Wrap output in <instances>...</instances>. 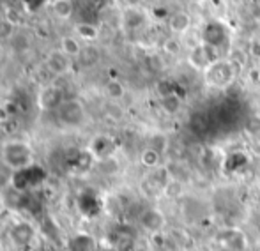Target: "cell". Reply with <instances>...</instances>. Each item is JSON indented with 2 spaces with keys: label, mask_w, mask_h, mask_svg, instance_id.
<instances>
[{
  "label": "cell",
  "mask_w": 260,
  "mask_h": 251,
  "mask_svg": "<svg viewBox=\"0 0 260 251\" xmlns=\"http://www.w3.org/2000/svg\"><path fill=\"white\" fill-rule=\"evenodd\" d=\"M0 158L11 172H18V170H23L27 166L34 165V151L23 140L4 141L2 149H0Z\"/></svg>",
  "instance_id": "obj_1"
},
{
  "label": "cell",
  "mask_w": 260,
  "mask_h": 251,
  "mask_svg": "<svg viewBox=\"0 0 260 251\" xmlns=\"http://www.w3.org/2000/svg\"><path fill=\"white\" fill-rule=\"evenodd\" d=\"M46 181V170L39 165H30L23 170L13 172L11 175V186L18 193H28Z\"/></svg>",
  "instance_id": "obj_2"
},
{
  "label": "cell",
  "mask_w": 260,
  "mask_h": 251,
  "mask_svg": "<svg viewBox=\"0 0 260 251\" xmlns=\"http://www.w3.org/2000/svg\"><path fill=\"white\" fill-rule=\"evenodd\" d=\"M237 69L234 67V64L230 60L218 59L214 60L209 67L204 71V80L209 87H216V89H225L234 82Z\"/></svg>",
  "instance_id": "obj_3"
},
{
  "label": "cell",
  "mask_w": 260,
  "mask_h": 251,
  "mask_svg": "<svg viewBox=\"0 0 260 251\" xmlns=\"http://www.w3.org/2000/svg\"><path fill=\"white\" fill-rule=\"evenodd\" d=\"M57 121L66 127H80L85 122V106L78 99H66L57 108Z\"/></svg>",
  "instance_id": "obj_4"
},
{
  "label": "cell",
  "mask_w": 260,
  "mask_h": 251,
  "mask_svg": "<svg viewBox=\"0 0 260 251\" xmlns=\"http://www.w3.org/2000/svg\"><path fill=\"white\" fill-rule=\"evenodd\" d=\"M214 60H218L216 48H211V46L204 45V43H199V45L191 46V50H189L188 64L197 71H206Z\"/></svg>",
  "instance_id": "obj_5"
},
{
  "label": "cell",
  "mask_w": 260,
  "mask_h": 251,
  "mask_svg": "<svg viewBox=\"0 0 260 251\" xmlns=\"http://www.w3.org/2000/svg\"><path fill=\"white\" fill-rule=\"evenodd\" d=\"M200 43L211 46V48H223L229 43V30L223 27L219 21H209L204 25L202 35H200Z\"/></svg>",
  "instance_id": "obj_6"
},
{
  "label": "cell",
  "mask_w": 260,
  "mask_h": 251,
  "mask_svg": "<svg viewBox=\"0 0 260 251\" xmlns=\"http://www.w3.org/2000/svg\"><path fill=\"white\" fill-rule=\"evenodd\" d=\"M135 230L131 227L126 225H117L112 230L108 232V241H110V248L117 249V251H133L135 248Z\"/></svg>",
  "instance_id": "obj_7"
},
{
  "label": "cell",
  "mask_w": 260,
  "mask_h": 251,
  "mask_svg": "<svg viewBox=\"0 0 260 251\" xmlns=\"http://www.w3.org/2000/svg\"><path fill=\"white\" fill-rule=\"evenodd\" d=\"M66 101L64 92L57 85H46L38 94V108L43 112H57V108Z\"/></svg>",
  "instance_id": "obj_8"
},
{
  "label": "cell",
  "mask_w": 260,
  "mask_h": 251,
  "mask_svg": "<svg viewBox=\"0 0 260 251\" xmlns=\"http://www.w3.org/2000/svg\"><path fill=\"white\" fill-rule=\"evenodd\" d=\"M120 21H122V27L126 28L127 32H137V30H142L144 27H147L149 14H147V11H144L138 6H127L126 9L122 11Z\"/></svg>",
  "instance_id": "obj_9"
},
{
  "label": "cell",
  "mask_w": 260,
  "mask_h": 251,
  "mask_svg": "<svg viewBox=\"0 0 260 251\" xmlns=\"http://www.w3.org/2000/svg\"><path fill=\"white\" fill-rule=\"evenodd\" d=\"M87 149H89L90 154L96 158V161H100V159L112 158L117 149V144L110 134H96V136L89 141V147Z\"/></svg>",
  "instance_id": "obj_10"
},
{
  "label": "cell",
  "mask_w": 260,
  "mask_h": 251,
  "mask_svg": "<svg viewBox=\"0 0 260 251\" xmlns=\"http://www.w3.org/2000/svg\"><path fill=\"white\" fill-rule=\"evenodd\" d=\"M9 237L16 246H28L36 237V228L27 221H18L9 228Z\"/></svg>",
  "instance_id": "obj_11"
},
{
  "label": "cell",
  "mask_w": 260,
  "mask_h": 251,
  "mask_svg": "<svg viewBox=\"0 0 260 251\" xmlns=\"http://www.w3.org/2000/svg\"><path fill=\"white\" fill-rule=\"evenodd\" d=\"M167 27L170 30V34L174 35H182L191 28V16L184 11H175L167 18Z\"/></svg>",
  "instance_id": "obj_12"
},
{
  "label": "cell",
  "mask_w": 260,
  "mask_h": 251,
  "mask_svg": "<svg viewBox=\"0 0 260 251\" xmlns=\"http://www.w3.org/2000/svg\"><path fill=\"white\" fill-rule=\"evenodd\" d=\"M78 209L83 216L94 218L100 214L101 210V202L98 198V195L94 191H83L78 196Z\"/></svg>",
  "instance_id": "obj_13"
},
{
  "label": "cell",
  "mask_w": 260,
  "mask_h": 251,
  "mask_svg": "<svg viewBox=\"0 0 260 251\" xmlns=\"http://www.w3.org/2000/svg\"><path fill=\"white\" fill-rule=\"evenodd\" d=\"M66 249L68 251H98V242L90 234L80 232V234H75L73 237L68 239Z\"/></svg>",
  "instance_id": "obj_14"
},
{
  "label": "cell",
  "mask_w": 260,
  "mask_h": 251,
  "mask_svg": "<svg viewBox=\"0 0 260 251\" xmlns=\"http://www.w3.org/2000/svg\"><path fill=\"white\" fill-rule=\"evenodd\" d=\"M46 67H48L53 75L62 76L71 67V59H69L66 53H62L60 50H55V52H50L48 57H46Z\"/></svg>",
  "instance_id": "obj_15"
},
{
  "label": "cell",
  "mask_w": 260,
  "mask_h": 251,
  "mask_svg": "<svg viewBox=\"0 0 260 251\" xmlns=\"http://www.w3.org/2000/svg\"><path fill=\"white\" fill-rule=\"evenodd\" d=\"M140 225L145 230L152 232V234H154V232H161V228H163V225H165V216L156 209H147L142 212Z\"/></svg>",
  "instance_id": "obj_16"
},
{
  "label": "cell",
  "mask_w": 260,
  "mask_h": 251,
  "mask_svg": "<svg viewBox=\"0 0 260 251\" xmlns=\"http://www.w3.org/2000/svg\"><path fill=\"white\" fill-rule=\"evenodd\" d=\"M219 241L229 251H244L246 249V237L239 230H226L219 235Z\"/></svg>",
  "instance_id": "obj_17"
},
{
  "label": "cell",
  "mask_w": 260,
  "mask_h": 251,
  "mask_svg": "<svg viewBox=\"0 0 260 251\" xmlns=\"http://www.w3.org/2000/svg\"><path fill=\"white\" fill-rule=\"evenodd\" d=\"M58 50H60L62 53H66L69 59H78L83 46H82V43H80V39L75 38V35H64V38L60 39Z\"/></svg>",
  "instance_id": "obj_18"
},
{
  "label": "cell",
  "mask_w": 260,
  "mask_h": 251,
  "mask_svg": "<svg viewBox=\"0 0 260 251\" xmlns=\"http://www.w3.org/2000/svg\"><path fill=\"white\" fill-rule=\"evenodd\" d=\"M75 34H76V38L82 39V41L92 43L100 38V28L94 23H90V21H78V23L75 25Z\"/></svg>",
  "instance_id": "obj_19"
},
{
  "label": "cell",
  "mask_w": 260,
  "mask_h": 251,
  "mask_svg": "<svg viewBox=\"0 0 260 251\" xmlns=\"http://www.w3.org/2000/svg\"><path fill=\"white\" fill-rule=\"evenodd\" d=\"M159 104H161V110L167 115H177L182 108V99L177 92H172L167 94V96H161Z\"/></svg>",
  "instance_id": "obj_20"
},
{
  "label": "cell",
  "mask_w": 260,
  "mask_h": 251,
  "mask_svg": "<svg viewBox=\"0 0 260 251\" xmlns=\"http://www.w3.org/2000/svg\"><path fill=\"white\" fill-rule=\"evenodd\" d=\"M52 13L57 20H69L75 13L73 0H52Z\"/></svg>",
  "instance_id": "obj_21"
},
{
  "label": "cell",
  "mask_w": 260,
  "mask_h": 251,
  "mask_svg": "<svg viewBox=\"0 0 260 251\" xmlns=\"http://www.w3.org/2000/svg\"><path fill=\"white\" fill-rule=\"evenodd\" d=\"M159 161H161V154L152 147H145L144 151L140 152V163L149 170H154L159 166Z\"/></svg>",
  "instance_id": "obj_22"
},
{
  "label": "cell",
  "mask_w": 260,
  "mask_h": 251,
  "mask_svg": "<svg viewBox=\"0 0 260 251\" xmlns=\"http://www.w3.org/2000/svg\"><path fill=\"white\" fill-rule=\"evenodd\" d=\"M105 94L110 97V99L113 101H119L124 97V94H126V89H124V85L119 82V80H108L105 85Z\"/></svg>",
  "instance_id": "obj_23"
},
{
  "label": "cell",
  "mask_w": 260,
  "mask_h": 251,
  "mask_svg": "<svg viewBox=\"0 0 260 251\" xmlns=\"http://www.w3.org/2000/svg\"><path fill=\"white\" fill-rule=\"evenodd\" d=\"M161 48H163V52L167 53V55H172V57H177L179 53L182 52V45L181 41H179L177 38H167L163 41V45H161Z\"/></svg>",
  "instance_id": "obj_24"
},
{
  "label": "cell",
  "mask_w": 260,
  "mask_h": 251,
  "mask_svg": "<svg viewBox=\"0 0 260 251\" xmlns=\"http://www.w3.org/2000/svg\"><path fill=\"white\" fill-rule=\"evenodd\" d=\"M163 193L168 196H181L182 195V184L179 183V181H170V183L165 186Z\"/></svg>",
  "instance_id": "obj_25"
},
{
  "label": "cell",
  "mask_w": 260,
  "mask_h": 251,
  "mask_svg": "<svg viewBox=\"0 0 260 251\" xmlns=\"http://www.w3.org/2000/svg\"><path fill=\"white\" fill-rule=\"evenodd\" d=\"M14 32V23L9 20H0V39H9Z\"/></svg>",
  "instance_id": "obj_26"
},
{
  "label": "cell",
  "mask_w": 260,
  "mask_h": 251,
  "mask_svg": "<svg viewBox=\"0 0 260 251\" xmlns=\"http://www.w3.org/2000/svg\"><path fill=\"white\" fill-rule=\"evenodd\" d=\"M229 159H232V165H229V170L230 172H236V170L243 168L244 165H246V158H244L241 152H236V154H232Z\"/></svg>",
  "instance_id": "obj_27"
},
{
  "label": "cell",
  "mask_w": 260,
  "mask_h": 251,
  "mask_svg": "<svg viewBox=\"0 0 260 251\" xmlns=\"http://www.w3.org/2000/svg\"><path fill=\"white\" fill-rule=\"evenodd\" d=\"M248 53H250L253 59H260V41H258V39H253V41H250V46H248Z\"/></svg>",
  "instance_id": "obj_28"
},
{
  "label": "cell",
  "mask_w": 260,
  "mask_h": 251,
  "mask_svg": "<svg viewBox=\"0 0 260 251\" xmlns=\"http://www.w3.org/2000/svg\"><path fill=\"white\" fill-rule=\"evenodd\" d=\"M152 242L156 244V248H163V246L167 244V239H165V235L161 234V232H154V234H152Z\"/></svg>",
  "instance_id": "obj_29"
},
{
  "label": "cell",
  "mask_w": 260,
  "mask_h": 251,
  "mask_svg": "<svg viewBox=\"0 0 260 251\" xmlns=\"http://www.w3.org/2000/svg\"><path fill=\"white\" fill-rule=\"evenodd\" d=\"M98 251H117V249H113V248H105V249H98Z\"/></svg>",
  "instance_id": "obj_30"
}]
</instances>
